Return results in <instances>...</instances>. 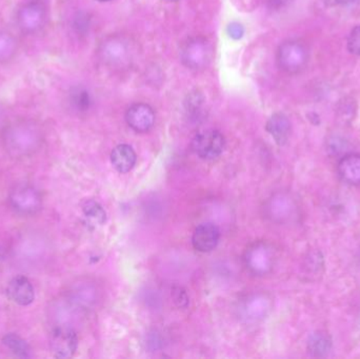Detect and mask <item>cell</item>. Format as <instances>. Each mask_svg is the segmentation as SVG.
<instances>
[{
    "label": "cell",
    "mask_w": 360,
    "mask_h": 359,
    "mask_svg": "<svg viewBox=\"0 0 360 359\" xmlns=\"http://www.w3.org/2000/svg\"><path fill=\"white\" fill-rule=\"evenodd\" d=\"M126 120L136 132H148L155 124V112L146 103H135L127 111Z\"/></svg>",
    "instance_id": "cell-9"
},
{
    "label": "cell",
    "mask_w": 360,
    "mask_h": 359,
    "mask_svg": "<svg viewBox=\"0 0 360 359\" xmlns=\"http://www.w3.org/2000/svg\"><path fill=\"white\" fill-rule=\"evenodd\" d=\"M244 29L240 23H231L228 27V34L230 35L232 38L240 39L242 38L244 35Z\"/></svg>",
    "instance_id": "cell-23"
},
{
    "label": "cell",
    "mask_w": 360,
    "mask_h": 359,
    "mask_svg": "<svg viewBox=\"0 0 360 359\" xmlns=\"http://www.w3.org/2000/svg\"><path fill=\"white\" fill-rule=\"evenodd\" d=\"M46 9L41 3L30 1L18 12V23L25 32L33 33L40 30L46 23Z\"/></svg>",
    "instance_id": "cell-8"
},
{
    "label": "cell",
    "mask_w": 360,
    "mask_h": 359,
    "mask_svg": "<svg viewBox=\"0 0 360 359\" xmlns=\"http://www.w3.org/2000/svg\"><path fill=\"white\" fill-rule=\"evenodd\" d=\"M322 3L328 7H335L342 3V0H322Z\"/></svg>",
    "instance_id": "cell-24"
},
{
    "label": "cell",
    "mask_w": 360,
    "mask_h": 359,
    "mask_svg": "<svg viewBox=\"0 0 360 359\" xmlns=\"http://www.w3.org/2000/svg\"><path fill=\"white\" fill-rule=\"evenodd\" d=\"M16 51V42L11 35L0 33V62L10 59Z\"/></svg>",
    "instance_id": "cell-21"
},
{
    "label": "cell",
    "mask_w": 360,
    "mask_h": 359,
    "mask_svg": "<svg viewBox=\"0 0 360 359\" xmlns=\"http://www.w3.org/2000/svg\"><path fill=\"white\" fill-rule=\"evenodd\" d=\"M5 249H3L1 245H0V259L5 258Z\"/></svg>",
    "instance_id": "cell-25"
},
{
    "label": "cell",
    "mask_w": 360,
    "mask_h": 359,
    "mask_svg": "<svg viewBox=\"0 0 360 359\" xmlns=\"http://www.w3.org/2000/svg\"><path fill=\"white\" fill-rule=\"evenodd\" d=\"M212 54V46L210 42L201 37L190 39L180 52L183 64L192 70L205 68L211 62Z\"/></svg>",
    "instance_id": "cell-6"
},
{
    "label": "cell",
    "mask_w": 360,
    "mask_h": 359,
    "mask_svg": "<svg viewBox=\"0 0 360 359\" xmlns=\"http://www.w3.org/2000/svg\"><path fill=\"white\" fill-rule=\"evenodd\" d=\"M82 212L88 220L94 226H101L105 224L107 220V213L105 209L97 202L94 200H87L85 204H82Z\"/></svg>",
    "instance_id": "cell-19"
},
{
    "label": "cell",
    "mask_w": 360,
    "mask_h": 359,
    "mask_svg": "<svg viewBox=\"0 0 360 359\" xmlns=\"http://www.w3.org/2000/svg\"><path fill=\"white\" fill-rule=\"evenodd\" d=\"M70 103L72 108L79 113H86L91 109L92 101L91 94L85 88L75 87L70 92Z\"/></svg>",
    "instance_id": "cell-18"
},
{
    "label": "cell",
    "mask_w": 360,
    "mask_h": 359,
    "mask_svg": "<svg viewBox=\"0 0 360 359\" xmlns=\"http://www.w3.org/2000/svg\"><path fill=\"white\" fill-rule=\"evenodd\" d=\"M31 1H37V3H40L42 0H31Z\"/></svg>",
    "instance_id": "cell-29"
},
{
    "label": "cell",
    "mask_w": 360,
    "mask_h": 359,
    "mask_svg": "<svg viewBox=\"0 0 360 359\" xmlns=\"http://www.w3.org/2000/svg\"><path fill=\"white\" fill-rule=\"evenodd\" d=\"M348 50L351 54L360 56V25H357L348 37Z\"/></svg>",
    "instance_id": "cell-22"
},
{
    "label": "cell",
    "mask_w": 360,
    "mask_h": 359,
    "mask_svg": "<svg viewBox=\"0 0 360 359\" xmlns=\"http://www.w3.org/2000/svg\"><path fill=\"white\" fill-rule=\"evenodd\" d=\"M246 261H248L250 268L255 273L265 274L269 272L273 267V251L267 245H257L250 252Z\"/></svg>",
    "instance_id": "cell-14"
},
{
    "label": "cell",
    "mask_w": 360,
    "mask_h": 359,
    "mask_svg": "<svg viewBox=\"0 0 360 359\" xmlns=\"http://www.w3.org/2000/svg\"><path fill=\"white\" fill-rule=\"evenodd\" d=\"M9 202L17 214L34 215L42 207V199L37 189L30 185H18L11 191Z\"/></svg>",
    "instance_id": "cell-4"
},
{
    "label": "cell",
    "mask_w": 360,
    "mask_h": 359,
    "mask_svg": "<svg viewBox=\"0 0 360 359\" xmlns=\"http://www.w3.org/2000/svg\"><path fill=\"white\" fill-rule=\"evenodd\" d=\"M96 1H101V3H107V1H111V0H96Z\"/></svg>",
    "instance_id": "cell-27"
},
{
    "label": "cell",
    "mask_w": 360,
    "mask_h": 359,
    "mask_svg": "<svg viewBox=\"0 0 360 359\" xmlns=\"http://www.w3.org/2000/svg\"><path fill=\"white\" fill-rule=\"evenodd\" d=\"M5 149L14 157L30 155L41 144V132L32 122H14L3 134Z\"/></svg>",
    "instance_id": "cell-1"
},
{
    "label": "cell",
    "mask_w": 360,
    "mask_h": 359,
    "mask_svg": "<svg viewBox=\"0 0 360 359\" xmlns=\"http://www.w3.org/2000/svg\"><path fill=\"white\" fill-rule=\"evenodd\" d=\"M50 345L55 356L60 358H68L73 356L77 350V334L71 328L60 325L53 330Z\"/></svg>",
    "instance_id": "cell-7"
},
{
    "label": "cell",
    "mask_w": 360,
    "mask_h": 359,
    "mask_svg": "<svg viewBox=\"0 0 360 359\" xmlns=\"http://www.w3.org/2000/svg\"><path fill=\"white\" fill-rule=\"evenodd\" d=\"M137 156L129 144H119L111 153V163L119 173H128L136 165Z\"/></svg>",
    "instance_id": "cell-15"
},
{
    "label": "cell",
    "mask_w": 360,
    "mask_h": 359,
    "mask_svg": "<svg viewBox=\"0 0 360 359\" xmlns=\"http://www.w3.org/2000/svg\"><path fill=\"white\" fill-rule=\"evenodd\" d=\"M337 174L346 185H360V154H346L337 163Z\"/></svg>",
    "instance_id": "cell-12"
},
{
    "label": "cell",
    "mask_w": 360,
    "mask_h": 359,
    "mask_svg": "<svg viewBox=\"0 0 360 359\" xmlns=\"http://www.w3.org/2000/svg\"><path fill=\"white\" fill-rule=\"evenodd\" d=\"M273 210L275 217L283 222V220H290L294 215L296 207H295L292 198L287 196H279L276 198Z\"/></svg>",
    "instance_id": "cell-20"
},
{
    "label": "cell",
    "mask_w": 360,
    "mask_h": 359,
    "mask_svg": "<svg viewBox=\"0 0 360 359\" xmlns=\"http://www.w3.org/2000/svg\"><path fill=\"white\" fill-rule=\"evenodd\" d=\"M310 54L306 44L298 40H287L279 46L277 62L283 71L297 74L306 68Z\"/></svg>",
    "instance_id": "cell-2"
},
{
    "label": "cell",
    "mask_w": 360,
    "mask_h": 359,
    "mask_svg": "<svg viewBox=\"0 0 360 359\" xmlns=\"http://www.w3.org/2000/svg\"><path fill=\"white\" fill-rule=\"evenodd\" d=\"M267 131L279 146H285L289 142L292 124L287 116L283 113H275L267 122Z\"/></svg>",
    "instance_id": "cell-13"
},
{
    "label": "cell",
    "mask_w": 360,
    "mask_h": 359,
    "mask_svg": "<svg viewBox=\"0 0 360 359\" xmlns=\"http://www.w3.org/2000/svg\"><path fill=\"white\" fill-rule=\"evenodd\" d=\"M220 238L218 228L212 222L199 224L192 236L194 249L201 253L213 251L217 247Z\"/></svg>",
    "instance_id": "cell-10"
},
{
    "label": "cell",
    "mask_w": 360,
    "mask_h": 359,
    "mask_svg": "<svg viewBox=\"0 0 360 359\" xmlns=\"http://www.w3.org/2000/svg\"><path fill=\"white\" fill-rule=\"evenodd\" d=\"M226 140L224 135L216 130L199 132L192 140V150L201 159L213 161L224 152Z\"/></svg>",
    "instance_id": "cell-5"
},
{
    "label": "cell",
    "mask_w": 360,
    "mask_h": 359,
    "mask_svg": "<svg viewBox=\"0 0 360 359\" xmlns=\"http://www.w3.org/2000/svg\"><path fill=\"white\" fill-rule=\"evenodd\" d=\"M3 343L5 348L9 349L15 356L21 358H29L32 356L30 345H27L25 339L21 338L19 335L9 333L3 338Z\"/></svg>",
    "instance_id": "cell-17"
},
{
    "label": "cell",
    "mask_w": 360,
    "mask_h": 359,
    "mask_svg": "<svg viewBox=\"0 0 360 359\" xmlns=\"http://www.w3.org/2000/svg\"><path fill=\"white\" fill-rule=\"evenodd\" d=\"M3 120V111L0 110V122Z\"/></svg>",
    "instance_id": "cell-26"
},
{
    "label": "cell",
    "mask_w": 360,
    "mask_h": 359,
    "mask_svg": "<svg viewBox=\"0 0 360 359\" xmlns=\"http://www.w3.org/2000/svg\"><path fill=\"white\" fill-rule=\"evenodd\" d=\"M132 55V46L125 37H110L105 39L99 48V56L101 60L112 68H123L128 66Z\"/></svg>",
    "instance_id": "cell-3"
},
{
    "label": "cell",
    "mask_w": 360,
    "mask_h": 359,
    "mask_svg": "<svg viewBox=\"0 0 360 359\" xmlns=\"http://www.w3.org/2000/svg\"><path fill=\"white\" fill-rule=\"evenodd\" d=\"M164 1H167V3H173V1H178V0H164Z\"/></svg>",
    "instance_id": "cell-28"
},
{
    "label": "cell",
    "mask_w": 360,
    "mask_h": 359,
    "mask_svg": "<svg viewBox=\"0 0 360 359\" xmlns=\"http://www.w3.org/2000/svg\"><path fill=\"white\" fill-rule=\"evenodd\" d=\"M7 294L15 304L27 307L35 300L34 287L27 277L19 275L14 277L7 287Z\"/></svg>",
    "instance_id": "cell-11"
},
{
    "label": "cell",
    "mask_w": 360,
    "mask_h": 359,
    "mask_svg": "<svg viewBox=\"0 0 360 359\" xmlns=\"http://www.w3.org/2000/svg\"><path fill=\"white\" fill-rule=\"evenodd\" d=\"M307 349L311 356H326L332 350V339L326 332H315L309 337Z\"/></svg>",
    "instance_id": "cell-16"
}]
</instances>
